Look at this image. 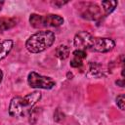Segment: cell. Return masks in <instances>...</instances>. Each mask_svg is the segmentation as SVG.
<instances>
[{"instance_id": "6da1fadb", "label": "cell", "mask_w": 125, "mask_h": 125, "mask_svg": "<svg viewBox=\"0 0 125 125\" xmlns=\"http://www.w3.org/2000/svg\"><path fill=\"white\" fill-rule=\"evenodd\" d=\"M40 91H33L24 97H15L9 104V114L12 117H23L33 109L34 105L41 99Z\"/></svg>"}, {"instance_id": "7a4b0ae2", "label": "cell", "mask_w": 125, "mask_h": 125, "mask_svg": "<svg viewBox=\"0 0 125 125\" xmlns=\"http://www.w3.org/2000/svg\"><path fill=\"white\" fill-rule=\"evenodd\" d=\"M55 39L56 35L53 31L40 30L27 38L25 42V48L29 53L38 54L50 48L54 44Z\"/></svg>"}, {"instance_id": "3957f363", "label": "cell", "mask_w": 125, "mask_h": 125, "mask_svg": "<svg viewBox=\"0 0 125 125\" xmlns=\"http://www.w3.org/2000/svg\"><path fill=\"white\" fill-rule=\"evenodd\" d=\"M27 83L31 88L45 89V90H50L56 85V82L54 79L48 76L41 75L35 71L29 72L27 76Z\"/></svg>"}, {"instance_id": "277c9868", "label": "cell", "mask_w": 125, "mask_h": 125, "mask_svg": "<svg viewBox=\"0 0 125 125\" xmlns=\"http://www.w3.org/2000/svg\"><path fill=\"white\" fill-rule=\"evenodd\" d=\"M79 13L83 19L89 21H98L102 18V12L100 7L91 2H82L78 4Z\"/></svg>"}, {"instance_id": "5b68a950", "label": "cell", "mask_w": 125, "mask_h": 125, "mask_svg": "<svg viewBox=\"0 0 125 125\" xmlns=\"http://www.w3.org/2000/svg\"><path fill=\"white\" fill-rule=\"evenodd\" d=\"M94 39L95 37L91 33L87 31H80L75 34L73 39V44L77 48V50H82V51L91 50L94 43Z\"/></svg>"}, {"instance_id": "8992f818", "label": "cell", "mask_w": 125, "mask_h": 125, "mask_svg": "<svg viewBox=\"0 0 125 125\" xmlns=\"http://www.w3.org/2000/svg\"><path fill=\"white\" fill-rule=\"evenodd\" d=\"M114 47H115V42L113 39L95 37L91 50L95 52H100V53H107L111 51Z\"/></svg>"}, {"instance_id": "52a82bcc", "label": "cell", "mask_w": 125, "mask_h": 125, "mask_svg": "<svg viewBox=\"0 0 125 125\" xmlns=\"http://www.w3.org/2000/svg\"><path fill=\"white\" fill-rule=\"evenodd\" d=\"M63 18L56 14H47L42 16L43 27H58L63 24Z\"/></svg>"}, {"instance_id": "ba28073f", "label": "cell", "mask_w": 125, "mask_h": 125, "mask_svg": "<svg viewBox=\"0 0 125 125\" xmlns=\"http://www.w3.org/2000/svg\"><path fill=\"white\" fill-rule=\"evenodd\" d=\"M14 42L13 40H5L0 43V61L5 59L13 49Z\"/></svg>"}, {"instance_id": "9c48e42d", "label": "cell", "mask_w": 125, "mask_h": 125, "mask_svg": "<svg viewBox=\"0 0 125 125\" xmlns=\"http://www.w3.org/2000/svg\"><path fill=\"white\" fill-rule=\"evenodd\" d=\"M104 71L105 70H103V67L101 64H99L97 62H91L88 75L93 76V77H102V76H105Z\"/></svg>"}, {"instance_id": "30bf717a", "label": "cell", "mask_w": 125, "mask_h": 125, "mask_svg": "<svg viewBox=\"0 0 125 125\" xmlns=\"http://www.w3.org/2000/svg\"><path fill=\"white\" fill-rule=\"evenodd\" d=\"M17 24V20L14 18H0V32L13 28Z\"/></svg>"}, {"instance_id": "8fae6325", "label": "cell", "mask_w": 125, "mask_h": 125, "mask_svg": "<svg viewBox=\"0 0 125 125\" xmlns=\"http://www.w3.org/2000/svg\"><path fill=\"white\" fill-rule=\"evenodd\" d=\"M117 5H118V2L115 1V0L102 1V7H103V10H104L105 16L111 14L115 10V8L117 7Z\"/></svg>"}, {"instance_id": "7c38bea8", "label": "cell", "mask_w": 125, "mask_h": 125, "mask_svg": "<svg viewBox=\"0 0 125 125\" xmlns=\"http://www.w3.org/2000/svg\"><path fill=\"white\" fill-rule=\"evenodd\" d=\"M69 48L66 46V45H60L56 48V51H55V55L57 58H59L60 60H65L68 58L69 56Z\"/></svg>"}, {"instance_id": "4fadbf2b", "label": "cell", "mask_w": 125, "mask_h": 125, "mask_svg": "<svg viewBox=\"0 0 125 125\" xmlns=\"http://www.w3.org/2000/svg\"><path fill=\"white\" fill-rule=\"evenodd\" d=\"M30 25L34 28H42V15L31 14L29 17Z\"/></svg>"}, {"instance_id": "5bb4252c", "label": "cell", "mask_w": 125, "mask_h": 125, "mask_svg": "<svg viewBox=\"0 0 125 125\" xmlns=\"http://www.w3.org/2000/svg\"><path fill=\"white\" fill-rule=\"evenodd\" d=\"M39 109L40 108H33L30 112H29V122L31 124H35L36 121H37V116H38V113H39Z\"/></svg>"}, {"instance_id": "9a60e30c", "label": "cell", "mask_w": 125, "mask_h": 125, "mask_svg": "<svg viewBox=\"0 0 125 125\" xmlns=\"http://www.w3.org/2000/svg\"><path fill=\"white\" fill-rule=\"evenodd\" d=\"M116 104L119 107V109L124 110V104H125V96H124V94H120L116 97Z\"/></svg>"}, {"instance_id": "2e32d148", "label": "cell", "mask_w": 125, "mask_h": 125, "mask_svg": "<svg viewBox=\"0 0 125 125\" xmlns=\"http://www.w3.org/2000/svg\"><path fill=\"white\" fill-rule=\"evenodd\" d=\"M72 55H73V58L79 59V60H81V61H83V60L87 57L86 52H85V51H82V50H75V51H73Z\"/></svg>"}, {"instance_id": "e0dca14e", "label": "cell", "mask_w": 125, "mask_h": 125, "mask_svg": "<svg viewBox=\"0 0 125 125\" xmlns=\"http://www.w3.org/2000/svg\"><path fill=\"white\" fill-rule=\"evenodd\" d=\"M54 119H55L57 122H61V121H62V120L64 119V114L58 108V109L56 110V112L54 113Z\"/></svg>"}, {"instance_id": "ac0fdd59", "label": "cell", "mask_w": 125, "mask_h": 125, "mask_svg": "<svg viewBox=\"0 0 125 125\" xmlns=\"http://www.w3.org/2000/svg\"><path fill=\"white\" fill-rule=\"evenodd\" d=\"M82 61L79 60V59H76V58H73L71 61H70V65L72 67H79L82 65Z\"/></svg>"}, {"instance_id": "d6986e66", "label": "cell", "mask_w": 125, "mask_h": 125, "mask_svg": "<svg viewBox=\"0 0 125 125\" xmlns=\"http://www.w3.org/2000/svg\"><path fill=\"white\" fill-rule=\"evenodd\" d=\"M52 4H53L54 6H56V7H58V8H61L62 6L67 4V2H66V1H58V0H57V1H53Z\"/></svg>"}, {"instance_id": "ffe728a7", "label": "cell", "mask_w": 125, "mask_h": 125, "mask_svg": "<svg viewBox=\"0 0 125 125\" xmlns=\"http://www.w3.org/2000/svg\"><path fill=\"white\" fill-rule=\"evenodd\" d=\"M115 84L118 85V86H120V87H123V86H124V79L122 78V79H120V80H116V81H115Z\"/></svg>"}, {"instance_id": "44dd1931", "label": "cell", "mask_w": 125, "mask_h": 125, "mask_svg": "<svg viewBox=\"0 0 125 125\" xmlns=\"http://www.w3.org/2000/svg\"><path fill=\"white\" fill-rule=\"evenodd\" d=\"M2 80H3V72H2V70L0 69V83L2 82Z\"/></svg>"}, {"instance_id": "7402d4cb", "label": "cell", "mask_w": 125, "mask_h": 125, "mask_svg": "<svg viewBox=\"0 0 125 125\" xmlns=\"http://www.w3.org/2000/svg\"><path fill=\"white\" fill-rule=\"evenodd\" d=\"M3 4H4V2H0V10H1V7H2Z\"/></svg>"}]
</instances>
